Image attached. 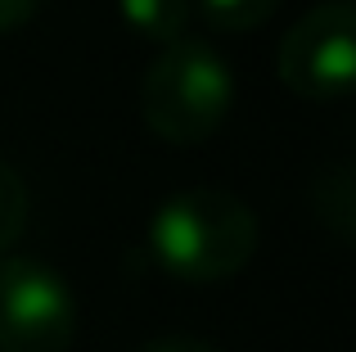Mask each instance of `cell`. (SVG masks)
<instances>
[{
    "instance_id": "10",
    "label": "cell",
    "mask_w": 356,
    "mask_h": 352,
    "mask_svg": "<svg viewBox=\"0 0 356 352\" xmlns=\"http://www.w3.org/2000/svg\"><path fill=\"white\" fill-rule=\"evenodd\" d=\"M136 352H221L212 344H203V339H185V335H172V339H154V344L136 348Z\"/></svg>"
},
{
    "instance_id": "6",
    "label": "cell",
    "mask_w": 356,
    "mask_h": 352,
    "mask_svg": "<svg viewBox=\"0 0 356 352\" xmlns=\"http://www.w3.org/2000/svg\"><path fill=\"white\" fill-rule=\"evenodd\" d=\"M316 217H321L339 239L356 235V181H352L348 163L330 168L321 181H316Z\"/></svg>"
},
{
    "instance_id": "9",
    "label": "cell",
    "mask_w": 356,
    "mask_h": 352,
    "mask_svg": "<svg viewBox=\"0 0 356 352\" xmlns=\"http://www.w3.org/2000/svg\"><path fill=\"white\" fill-rule=\"evenodd\" d=\"M41 5H45V0H0V36L18 32L23 23H32Z\"/></svg>"
},
{
    "instance_id": "1",
    "label": "cell",
    "mask_w": 356,
    "mask_h": 352,
    "mask_svg": "<svg viewBox=\"0 0 356 352\" xmlns=\"http://www.w3.org/2000/svg\"><path fill=\"white\" fill-rule=\"evenodd\" d=\"M257 212L230 190H181L149 217V257L172 280L221 285L239 275L257 253Z\"/></svg>"
},
{
    "instance_id": "8",
    "label": "cell",
    "mask_w": 356,
    "mask_h": 352,
    "mask_svg": "<svg viewBox=\"0 0 356 352\" xmlns=\"http://www.w3.org/2000/svg\"><path fill=\"white\" fill-rule=\"evenodd\" d=\"M27 226V185L9 163H0V253L18 244Z\"/></svg>"
},
{
    "instance_id": "7",
    "label": "cell",
    "mask_w": 356,
    "mask_h": 352,
    "mask_svg": "<svg viewBox=\"0 0 356 352\" xmlns=\"http://www.w3.org/2000/svg\"><path fill=\"white\" fill-rule=\"evenodd\" d=\"M280 0H194L199 18L212 27V32H252L261 27L270 14H275Z\"/></svg>"
},
{
    "instance_id": "2",
    "label": "cell",
    "mask_w": 356,
    "mask_h": 352,
    "mask_svg": "<svg viewBox=\"0 0 356 352\" xmlns=\"http://www.w3.org/2000/svg\"><path fill=\"white\" fill-rule=\"evenodd\" d=\"M235 104V72L203 36H176L140 81V118L167 145H203Z\"/></svg>"
},
{
    "instance_id": "4",
    "label": "cell",
    "mask_w": 356,
    "mask_h": 352,
    "mask_svg": "<svg viewBox=\"0 0 356 352\" xmlns=\"http://www.w3.org/2000/svg\"><path fill=\"white\" fill-rule=\"evenodd\" d=\"M77 298L50 262L0 253V352H68Z\"/></svg>"
},
{
    "instance_id": "3",
    "label": "cell",
    "mask_w": 356,
    "mask_h": 352,
    "mask_svg": "<svg viewBox=\"0 0 356 352\" xmlns=\"http://www.w3.org/2000/svg\"><path fill=\"white\" fill-rule=\"evenodd\" d=\"M275 72L298 99L343 104L356 86V5L325 0L307 9L275 50Z\"/></svg>"
},
{
    "instance_id": "5",
    "label": "cell",
    "mask_w": 356,
    "mask_h": 352,
    "mask_svg": "<svg viewBox=\"0 0 356 352\" xmlns=\"http://www.w3.org/2000/svg\"><path fill=\"white\" fill-rule=\"evenodd\" d=\"M118 14L140 41L172 45L194 18V0H118Z\"/></svg>"
}]
</instances>
